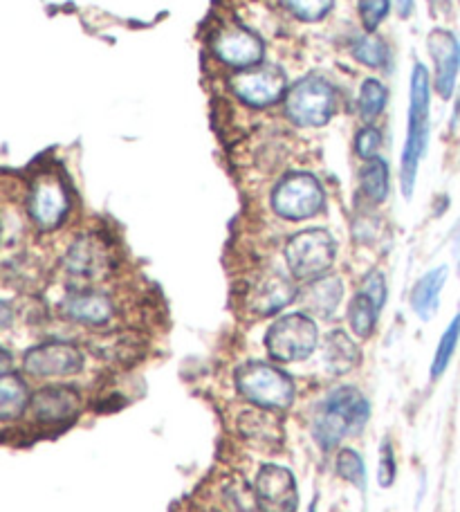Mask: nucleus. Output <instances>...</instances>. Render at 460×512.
Wrapping results in <instances>:
<instances>
[{
	"instance_id": "f257e3e1",
	"label": "nucleus",
	"mask_w": 460,
	"mask_h": 512,
	"mask_svg": "<svg viewBox=\"0 0 460 512\" xmlns=\"http://www.w3.org/2000/svg\"><path fill=\"white\" fill-rule=\"evenodd\" d=\"M371 416V405L353 387H339L319 402L312 418V436L321 450H333L346 436L360 434Z\"/></svg>"
},
{
	"instance_id": "f03ea898",
	"label": "nucleus",
	"mask_w": 460,
	"mask_h": 512,
	"mask_svg": "<svg viewBox=\"0 0 460 512\" xmlns=\"http://www.w3.org/2000/svg\"><path fill=\"white\" fill-rule=\"evenodd\" d=\"M429 99H431L429 72L422 63H416L411 72L409 124H407V140H404L402 164H400V187L407 200L413 196V189H416L418 167L429 142Z\"/></svg>"
},
{
	"instance_id": "7ed1b4c3",
	"label": "nucleus",
	"mask_w": 460,
	"mask_h": 512,
	"mask_svg": "<svg viewBox=\"0 0 460 512\" xmlns=\"http://www.w3.org/2000/svg\"><path fill=\"white\" fill-rule=\"evenodd\" d=\"M236 389L259 409H285L294 402V382L281 369L263 362L245 364L236 373Z\"/></svg>"
},
{
	"instance_id": "20e7f679",
	"label": "nucleus",
	"mask_w": 460,
	"mask_h": 512,
	"mask_svg": "<svg viewBox=\"0 0 460 512\" xmlns=\"http://www.w3.org/2000/svg\"><path fill=\"white\" fill-rule=\"evenodd\" d=\"M337 256L335 239L326 230H306L294 234L285 245V263L294 279L317 281L326 277Z\"/></svg>"
},
{
	"instance_id": "39448f33",
	"label": "nucleus",
	"mask_w": 460,
	"mask_h": 512,
	"mask_svg": "<svg viewBox=\"0 0 460 512\" xmlns=\"http://www.w3.org/2000/svg\"><path fill=\"white\" fill-rule=\"evenodd\" d=\"M319 331L317 324L308 315L292 313L285 315L270 326L265 335V346H268L270 358L276 362H301L312 355L317 349Z\"/></svg>"
},
{
	"instance_id": "423d86ee",
	"label": "nucleus",
	"mask_w": 460,
	"mask_h": 512,
	"mask_svg": "<svg viewBox=\"0 0 460 512\" xmlns=\"http://www.w3.org/2000/svg\"><path fill=\"white\" fill-rule=\"evenodd\" d=\"M335 90L321 77H306L285 95V115L297 126L319 128L335 113Z\"/></svg>"
},
{
	"instance_id": "0eeeda50",
	"label": "nucleus",
	"mask_w": 460,
	"mask_h": 512,
	"mask_svg": "<svg viewBox=\"0 0 460 512\" xmlns=\"http://www.w3.org/2000/svg\"><path fill=\"white\" fill-rule=\"evenodd\" d=\"M324 189L310 173H292L274 187L272 207L274 212L288 221H306L324 209Z\"/></svg>"
},
{
	"instance_id": "6e6552de",
	"label": "nucleus",
	"mask_w": 460,
	"mask_h": 512,
	"mask_svg": "<svg viewBox=\"0 0 460 512\" xmlns=\"http://www.w3.org/2000/svg\"><path fill=\"white\" fill-rule=\"evenodd\" d=\"M27 212L41 232H52L61 227L70 212L66 182L52 171L39 173L32 182L30 198H27Z\"/></svg>"
},
{
	"instance_id": "1a4fd4ad",
	"label": "nucleus",
	"mask_w": 460,
	"mask_h": 512,
	"mask_svg": "<svg viewBox=\"0 0 460 512\" xmlns=\"http://www.w3.org/2000/svg\"><path fill=\"white\" fill-rule=\"evenodd\" d=\"M234 95L241 99L245 106L252 108H268L279 102L283 95H288V81L279 68H250L238 70L229 81Z\"/></svg>"
},
{
	"instance_id": "9d476101",
	"label": "nucleus",
	"mask_w": 460,
	"mask_h": 512,
	"mask_svg": "<svg viewBox=\"0 0 460 512\" xmlns=\"http://www.w3.org/2000/svg\"><path fill=\"white\" fill-rule=\"evenodd\" d=\"M254 504L259 512H297L299 492L292 472L281 465H263L254 481Z\"/></svg>"
},
{
	"instance_id": "9b49d317",
	"label": "nucleus",
	"mask_w": 460,
	"mask_h": 512,
	"mask_svg": "<svg viewBox=\"0 0 460 512\" xmlns=\"http://www.w3.org/2000/svg\"><path fill=\"white\" fill-rule=\"evenodd\" d=\"M84 367V355L68 342H45L25 353L23 369L34 378H66Z\"/></svg>"
},
{
	"instance_id": "f8f14e48",
	"label": "nucleus",
	"mask_w": 460,
	"mask_h": 512,
	"mask_svg": "<svg viewBox=\"0 0 460 512\" xmlns=\"http://www.w3.org/2000/svg\"><path fill=\"white\" fill-rule=\"evenodd\" d=\"M214 54L234 70H250L263 61V41L241 25L223 27L214 39Z\"/></svg>"
},
{
	"instance_id": "ddd939ff",
	"label": "nucleus",
	"mask_w": 460,
	"mask_h": 512,
	"mask_svg": "<svg viewBox=\"0 0 460 512\" xmlns=\"http://www.w3.org/2000/svg\"><path fill=\"white\" fill-rule=\"evenodd\" d=\"M110 250L104 239L86 234L70 245L63 268L70 277L84 281H101L110 272Z\"/></svg>"
},
{
	"instance_id": "4468645a",
	"label": "nucleus",
	"mask_w": 460,
	"mask_h": 512,
	"mask_svg": "<svg viewBox=\"0 0 460 512\" xmlns=\"http://www.w3.org/2000/svg\"><path fill=\"white\" fill-rule=\"evenodd\" d=\"M429 54L436 63V88L443 99H449L456 88L460 72V41L452 32L434 30L427 39Z\"/></svg>"
},
{
	"instance_id": "2eb2a0df",
	"label": "nucleus",
	"mask_w": 460,
	"mask_h": 512,
	"mask_svg": "<svg viewBox=\"0 0 460 512\" xmlns=\"http://www.w3.org/2000/svg\"><path fill=\"white\" fill-rule=\"evenodd\" d=\"M81 398L72 387H43L32 396V416L43 425L68 423L79 414Z\"/></svg>"
},
{
	"instance_id": "dca6fc26",
	"label": "nucleus",
	"mask_w": 460,
	"mask_h": 512,
	"mask_svg": "<svg viewBox=\"0 0 460 512\" xmlns=\"http://www.w3.org/2000/svg\"><path fill=\"white\" fill-rule=\"evenodd\" d=\"M63 315L86 326H104L113 319V301L95 290H77L63 299Z\"/></svg>"
},
{
	"instance_id": "f3484780",
	"label": "nucleus",
	"mask_w": 460,
	"mask_h": 512,
	"mask_svg": "<svg viewBox=\"0 0 460 512\" xmlns=\"http://www.w3.org/2000/svg\"><path fill=\"white\" fill-rule=\"evenodd\" d=\"M294 297H297V290H294L292 283L281 274H272V277H265L256 283L250 297V308L259 317H268L279 313Z\"/></svg>"
},
{
	"instance_id": "a211bd4d",
	"label": "nucleus",
	"mask_w": 460,
	"mask_h": 512,
	"mask_svg": "<svg viewBox=\"0 0 460 512\" xmlns=\"http://www.w3.org/2000/svg\"><path fill=\"white\" fill-rule=\"evenodd\" d=\"M344 297V283L339 277H321L310 281V286L303 292V306L308 313L317 317H333L339 308V301Z\"/></svg>"
},
{
	"instance_id": "6ab92c4d",
	"label": "nucleus",
	"mask_w": 460,
	"mask_h": 512,
	"mask_svg": "<svg viewBox=\"0 0 460 512\" xmlns=\"http://www.w3.org/2000/svg\"><path fill=\"white\" fill-rule=\"evenodd\" d=\"M362 362L360 349L344 331H333L324 342V364L333 376H346Z\"/></svg>"
},
{
	"instance_id": "aec40b11",
	"label": "nucleus",
	"mask_w": 460,
	"mask_h": 512,
	"mask_svg": "<svg viewBox=\"0 0 460 512\" xmlns=\"http://www.w3.org/2000/svg\"><path fill=\"white\" fill-rule=\"evenodd\" d=\"M447 274H449L447 265H440V268L427 272L411 292V308L416 310V315L420 319H425V322L436 315L438 304H440V292L445 288Z\"/></svg>"
},
{
	"instance_id": "412c9836",
	"label": "nucleus",
	"mask_w": 460,
	"mask_h": 512,
	"mask_svg": "<svg viewBox=\"0 0 460 512\" xmlns=\"http://www.w3.org/2000/svg\"><path fill=\"white\" fill-rule=\"evenodd\" d=\"M238 429H241V434L256 447H270L272 443L281 445L283 441V429L279 425V420L265 414V411H245V414L238 418Z\"/></svg>"
},
{
	"instance_id": "4be33fe9",
	"label": "nucleus",
	"mask_w": 460,
	"mask_h": 512,
	"mask_svg": "<svg viewBox=\"0 0 460 512\" xmlns=\"http://www.w3.org/2000/svg\"><path fill=\"white\" fill-rule=\"evenodd\" d=\"M27 405H30V391H27L23 378L16 373H3L0 378V420L9 423L21 416Z\"/></svg>"
},
{
	"instance_id": "5701e85b",
	"label": "nucleus",
	"mask_w": 460,
	"mask_h": 512,
	"mask_svg": "<svg viewBox=\"0 0 460 512\" xmlns=\"http://www.w3.org/2000/svg\"><path fill=\"white\" fill-rule=\"evenodd\" d=\"M377 315H380V308L375 306V301L368 295H364L362 290L357 292L351 301V306H348V322H351L353 333L357 337H362V340L371 337L375 331Z\"/></svg>"
},
{
	"instance_id": "b1692460",
	"label": "nucleus",
	"mask_w": 460,
	"mask_h": 512,
	"mask_svg": "<svg viewBox=\"0 0 460 512\" xmlns=\"http://www.w3.org/2000/svg\"><path fill=\"white\" fill-rule=\"evenodd\" d=\"M362 191L371 203H384L389 196V167L380 158H373L364 164L360 173Z\"/></svg>"
},
{
	"instance_id": "393cba45",
	"label": "nucleus",
	"mask_w": 460,
	"mask_h": 512,
	"mask_svg": "<svg viewBox=\"0 0 460 512\" xmlns=\"http://www.w3.org/2000/svg\"><path fill=\"white\" fill-rule=\"evenodd\" d=\"M458 340H460V315L454 317V322L447 326V331L443 333V337H440L438 351L434 355V362H431V378L434 380H438L447 371L449 362L454 358Z\"/></svg>"
},
{
	"instance_id": "a878e982",
	"label": "nucleus",
	"mask_w": 460,
	"mask_h": 512,
	"mask_svg": "<svg viewBox=\"0 0 460 512\" xmlns=\"http://www.w3.org/2000/svg\"><path fill=\"white\" fill-rule=\"evenodd\" d=\"M335 470L339 477L344 481L353 483L355 488L364 490L366 488V468H364V461L362 456L357 454L355 450H342L337 454V461H335Z\"/></svg>"
},
{
	"instance_id": "bb28decb",
	"label": "nucleus",
	"mask_w": 460,
	"mask_h": 512,
	"mask_svg": "<svg viewBox=\"0 0 460 512\" xmlns=\"http://www.w3.org/2000/svg\"><path fill=\"white\" fill-rule=\"evenodd\" d=\"M386 88L377 79H366L360 90V113L364 120H373V117L380 115L386 106Z\"/></svg>"
},
{
	"instance_id": "cd10ccee",
	"label": "nucleus",
	"mask_w": 460,
	"mask_h": 512,
	"mask_svg": "<svg viewBox=\"0 0 460 512\" xmlns=\"http://www.w3.org/2000/svg\"><path fill=\"white\" fill-rule=\"evenodd\" d=\"M353 57L368 68H382L389 61V50H386L382 41L373 39V36H362V39L353 43Z\"/></svg>"
},
{
	"instance_id": "c85d7f7f",
	"label": "nucleus",
	"mask_w": 460,
	"mask_h": 512,
	"mask_svg": "<svg viewBox=\"0 0 460 512\" xmlns=\"http://www.w3.org/2000/svg\"><path fill=\"white\" fill-rule=\"evenodd\" d=\"M333 3L335 0H281V5L292 16H297L299 21L306 23H315L328 16L330 9H333Z\"/></svg>"
},
{
	"instance_id": "c756f323",
	"label": "nucleus",
	"mask_w": 460,
	"mask_h": 512,
	"mask_svg": "<svg viewBox=\"0 0 460 512\" xmlns=\"http://www.w3.org/2000/svg\"><path fill=\"white\" fill-rule=\"evenodd\" d=\"M389 0H360V16L366 32H375L389 14Z\"/></svg>"
},
{
	"instance_id": "7c9ffc66",
	"label": "nucleus",
	"mask_w": 460,
	"mask_h": 512,
	"mask_svg": "<svg viewBox=\"0 0 460 512\" xmlns=\"http://www.w3.org/2000/svg\"><path fill=\"white\" fill-rule=\"evenodd\" d=\"M355 149L360 153L362 160H373L377 151H380V144H382V133L377 131L375 126H366L362 128L360 133H357V140H355Z\"/></svg>"
},
{
	"instance_id": "2f4dec72",
	"label": "nucleus",
	"mask_w": 460,
	"mask_h": 512,
	"mask_svg": "<svg viewBox=\"0 0 460 512\" xmlns=\"http://www.w3.org/2000/svg\"><path fill=\"white\" fill-rule=\"evenodd\" d=\"M395 474H398V468H395V452L391 443L384 441L380 450V470H377V481H380L382 488H391L395 483Z\"/></svg>"
},
{
	"instance_id": "473e14b6",
	"label": "nucleus",
	"mask_w": 460,
	"mask_h": 512,
	"mask_svg": "<svg viewBox=\"0 0 460 512\" xmlns=\"http://www.w3.org/2000/svg\"><path fill=\"white\" fill-rule=\"evenodd\" d=\"M364 295L371 297L375 301V306L382 310L384 301H386V281H384V274L382 272H368L364 281H362V288H360Z\"/></svg>"
},
{
	"instance_id": "72a5a7b5",
	"label": "nucleus",
	"mask_w": 460,
	"mask_h": 512,
	"mask_svg": "<svg viewBox=\"0 0 460 512\" xmlns=\"http://www.w3.org/2000/svg\"><path fill=\"white\" fill-rule=\"evenodd\" d=\"M398 3V12L402 18H407L413 12V0H395Z\"/></svg>"
},
{
	"instance_id": "f704fd0d",
	"label": "nucleus",
	"mask_w": 460,
	"mask_h": 512,
	"mask_svg": "<svg viewBox=\"0 0 460 512\" xmlns=\"http://www.w3.org/2000/svg\"><path fill=\"white\" fill-rule=\"evenodd\" d=\"M308 512H317V504H315V501H312V506H310Z\"/></svg>"
},
{
	"instance_id": "c9c22d12",
	"label": "nucleus",
	"mask_w": 460,
	"mask_h": 512,
	"mask_svg": "<svg viewBox=\"0 0 460 512\" xmlns=\"http://www.w3.org/2000/svg\"><path fill=\"white\" fill-rule=\"evenodd\" d=\"M458 250H460V230H458Z\"/></svg>"
}]
</instances>
